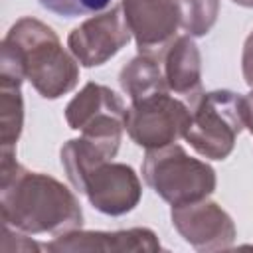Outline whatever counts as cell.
Instances as JSON below:
<instances>
[{"instance_id":"cell-1","label":"cell","mask_w":253,"mask_h":253,"mask_svg":"<svg viewBox=\"0 0 253 253\" xmlns=\"http://www.w3.org/2000/svg\"><path fill=\"white\" fill-rule=\"evenodd\" d=\"M0 211L2 223L28 235H61L83 225L77 196L53 176L22 166L16 150H0Z\"/></svg>"},{"instance_id":"cell-2","label":"cell","mask_w":253,"mask_h":253,"mask_svg":"<svg viewBox=\"0 0 253 253\" xmlns=\"http://www.w3.org/2000/svg\"><path fill=\"white\" fill-rule=\"evenodd\" d=\"M0 77L30 81L43 99L53 101L77 87L79 61L47 24L24 16L2 40Z\"/></svg>"},{"instance_id":"cell-3","label":"cell","mask_w":253,"mask_h":253,"mask_svg":"<svg viewBox=\"0 0 253 253\" xmlns=\"http://www.w3.org/2000/svg\"><path fill=\"white\" fill-rule=\"evenodd\" d=\"M59 158L69 184L97 211L119 217L138 206L142 186L132 166L113 162L95 142L83 136L71 138L61 146Z\"/></svg>"},{"instance_id":"cell-4","label":"cell","mask_w":253,"mask_h":253,"mask_svg":"<svg viewBox=\"0 0 253 253\" xmlns=\"http://www.w3.org/2000/svg\"><path fill=\"white\" fill-rule=\"evenodd\" d=\"M243 128V97L239 93L215 89L192 97L184 138L200 156L225 160Z\"/></svg>"},{"instance_id":"cell-5","label":"cell","mask_w":253,"mask_h":253,"mask_svg":"<svg viewBox=\"0 0 253 253\" xmlns=\"http://www.w3.org/2000/svg\"><path fill=\"white\" fill-rule=\"evenodd\" d=\"M142 178L146 186L170 206H182L206 200L217 186L215 170L180 144L146 150L142 160Z\"/></svg>"},{"instance_id":"cell-6","label":"cell","mask_w":253,"mask_h":253,"mask_svg":"<svg viewBox=\"0 0 253 253\" xmlns=\"http://www.w3.org/2000/svg\"><path fill=\"white\" fill-rule=\"evenodd\" d=\"M126 109L123 99L107 85L85 83L67 103L65 121L69 128L79 130L83 138L101 146L111 158L117 156L123 140Z\"/></svg>"},{"instance_id":"cell-7","label":"cell","mask_w":253,"mask_h":253,"mask_svg":"<svg viewBox=\"0 0 253 253\" xmlns=\"http://www.w3.org/2000/svg\"><path fill=\"white\" fill-rule=\"evenodd\" d=\"M188 121L190 107L172 97L170 91H162L130 103L125 117V130L136 146L154 150L184 136Z\"/></svg>"},{"instance_id":"cell-8","label":"cell","mask_w":253,"mask_h":253,"mask_svg":"<svg viewBox=\"0 0 253 253\" xmlns=\"http://www.w3.org/2000/svg\"><path fill=\"white\" fill-rule=\"evenodd\" d=\"M130 38L132 34L119 4L73 28L67 36V47L79 65L99 67L115 57L130 42Z\"/></svg>"},{"instance_id":"cell-9","label":"cell","mask_w":253,"mask_h":253,"mask_svg":"<svg viewBox=\"0 0 253 253\" xmlns=\"http://www.w3.org/2000/svg\"><path fill=\"white\" fill-rule=\"evenodd\" d=\"M170 219L174 229L196 251H225L231 249L237 229L231 215L211 200L172 206Z\"/></svg>"},{"instance_id":"cell-10","label":"cell","mask_w":253,"mask_h":253,"mask_svg":"<svg viewBox=\"0 0 253 253\" xmlns=\"http://www.w3.org/2000/svg\"><path fill=\"white\" fill-rule=\"evenodd\" d=\"M121 8L138 53H158L176 38L180 28L178 0H121Z\"/></svg>"},{"instance_id":"cell-11","label":"cell","mask_w":253,"mask_h":253,"mask_svg":"<svg viewBox=\"0 0 253 253\" xmlns=\"http://www.w3.org/2000/svg\"><path fill=\"white\" fill-rule=\"evenodd\" d=\"M47 251H160V241L156 233L148 227H130L117 231H87V229H71L61 235H55L53 241L45 243Z\"/></svg>"},{"instance_id":"cell-12","label":"cell","mask_w":253,"mask_h":253,"mask_svg":"<svg viewBox=\"0 0 253 253\" xmlns=\"http://www.w3.org/2000/svg\"><path fill=\"white\" fill-rule=\"evenodd\" d=\"M156 55L172 93L186 95L190 99L202 93V53L192 36H176Z\"/></svg>"},{"instance_id":"cell-13","label":"cell","mask_w":253,"mask_h":253,"mask_svg":"<svg viewBox=\"0 0 253 253\" xmlns=\"http://www.w3.org/2000/svg\"><path fill=\"white\" fill-rule=\"evenodd\" d=\"M121 89L128 95L130 103L150 97L154 93L170 91L164 79V71L156 53L134 55L119 73Z\"/></svg>"},{"instance_id":"cell-14","label":"cell","mask_w":253,"mask_h":253,"mask_svg":"<svg viewBox=\"0 0 253 253\" xmlns=\"http://www.w3.org/2000/svg\"><path fill=\"white\" fill-rule=\"evenodd\" d=\"M24 128L22 81L0 77V150H16Z\"/></svg>"},{"instance_id":"cell-15","label":"cell","mask_w":253,"mask_h":253,"mask_svg":"<svg viewBox=\"0 0 253 253\" xmlns=\"http://www.w3.org/2000/svg\"><path fill=\"white\" fill-rule=\"evenodd\" d=\"M180 4V28L192 38L206 36L219 14V0H178Z\"/></svg>"},{"instance_id":"cell-16","label":"cell","mask_w":253,"mask_h":253,"mask_svg":"<svg viewBox=\"0 0 253 253\" xmlns=\"http://www.w3.org/2000/svg\"><path fill=\"white\" fill-rule=\"evenodd\" d=\"M40 6L55 16L79 18L89 14H99L109 8L111 0H38Z\"/></svg>"},{"instance_id":"cell-17","label":"cell","mask_w":253,"mask_h":253,"mask_svg":"<svg viewBox=\"0 0 253 253\" xmlns=\"http://www.w3.org/2000/svg\"><path fill=\"white\" fill-rule=\"evenodd\" d=\"M241 73H243V81L253 89V32L247 36V40H245V43H243Z\"/></svg>"},{"instance_id":"cell-18","label":"cell","mask_w":253,"mask_h":253,"mask_svg":"<svg viewBox=\"0 0 253 253\" xmlns=\"http://www.w3.org/2000/svg\"><path fill=\"white\" fill-rule=\"evenodd\" d=\"M243 121L245 128L253 134V91L243 97Z\"/></svg>"},{"instance_id":"cell-19","label":"cell","mask_w":253,"mask_h":253,"mask_svg":"<svg viewBox=\"0 0 253 253\" xmlns=\"http://www.w3.org/2000/svg\"><path fill=\"white\" fill-rule=\"evenodd\" d=\"M231 2L237 6H243V8H253V0H231Z\"/></svg>"}]
</instances>
